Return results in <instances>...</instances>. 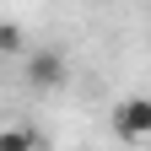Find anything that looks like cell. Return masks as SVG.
<instances>
[{
    "label": "cell",
    "mask_w": 151,
    "mask_h": 151,
    "mask_svg": "<svg viewBox=\"0 0 151 151\" xmlns=\"http://www.w3.org/2000/svg\"><path fill=\"white\" fill-rule=\"evenodd\" d=\"M27 81H32V86H65V54L32 49V54H27Z\"/></svg>",
    "instance_id": "2"
},
{
    "label": "cell",
    "mask_w": 151,
    "mask_h": 151,
    "mask_svg": "<svg viewBox=\"0 0 151 151\" xmlns=\"http://www.w3.org/2000/svg\"><path fill=\"white\" fill-rule=\"evenodd\" d=\"M0 49H16V27H0Z\"/></svg>",
    "instance_id": "4"
},
{
    "label": "cell",
    "mask_w": 151,
    "mask_h": 151,
    "mask_svg": "<svg viewBox=\"0 0 151 151\" xmlns=\"http://www.w3.org/2000/svg\"><path fill=\"white\" fill-rule=\"evenodd\" d=\"M113 129H119V140H146L151 135V103L146 97H124L113 108Z\"/></svg>",
    "instance_id": "1"
},
{
    "label": "cell",
    "mask_w": 151,
    "mask_h": 151,
    "mask_svg": "<svg viewBox=\"0 0 151 151\" xmlns=\"http://www.w3.org/2000/svg\"><path fill=\"white\" fill-rule=\"evenodd\" d=\"M0 151H43L32 129H0Z\"/></svg>",
    "instance_id": "3"
}]
</instances>
